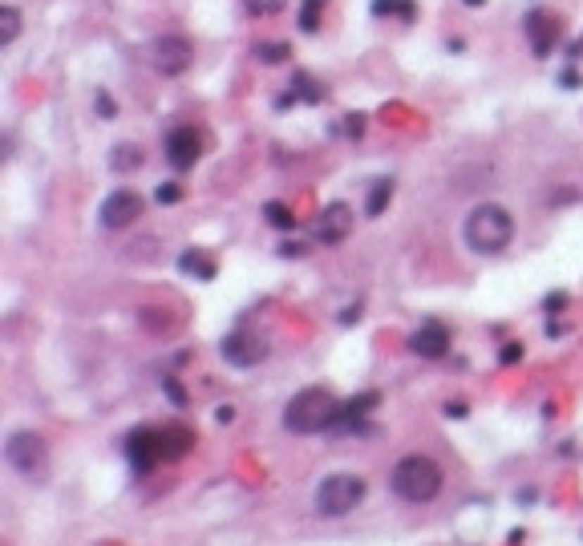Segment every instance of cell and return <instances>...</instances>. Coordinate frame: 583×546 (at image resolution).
<instances>
[{
    "mask_svg": "<svg viewBox=\"0 0 583 546\" xmlns=\"http://www.w3.org/2000/svg\"><path fill=\"white\" fill-rule=\"evenodd\" d=\"M320 8H324V0H304V8H300V29L304 32L320 29Z\"/></svg>",
    "mask_w": 583,
    "mask_h": 546,
    "instance_id": "7402d4cb",
    "label": "cell"
},
{
    "mask_svg": "<svg viewBox=\"0 0 583 546\" xmlns=\"http://www.w3.org/2000/svg\"><path fill=\"white\" fill-rule=\"evenodd\" d=\"M263 215H268V223L280 227V231H292V227H296V215H292L288 203H268V207H263Z\"/></svg>",
    "mask_w": 583,
    "mask_h": 546,
    "instance_id": "ffe728a7",
    "label": "cell"
},
{
    "mask_svg": "<svg viewBox=\"0 0 583 546\" xmlns=\"http://www.w3.org/2000/svg\"><path fill=\"white\" fill-rule=\"evenodd\" d=\"M126 462H130V469L138 474V478H146L150 469L162 462V437H158V429H134V433L126 437Z\"/></svg>",
    "mask_w": 583,
    "mask_h": 546,
    "instance_id": "9c48e42d",
    "label": "cell"
},
{
    "mask_svg": "<svg viewBox=\"0 0 583 546\" xmlns=\"http://www.w3.org/2000/svg\"><path fill=\"white\" fill-rule=\"evenodd\" d=\"M142 194L126 191V186H118V191H110L106 198H101V207H97V223L106 227V231H126V227H134L138 219H142Z\"/></svg>",
    "mask_w": 583,
    "mask_h": 546,
    "instance_id": "52a82bcc",
    "label": "cell"
},
{
    "mask_svg": "<svg viewBox=\"0 0 583 546\" xmlns=\"http://www.w3.org/2000/svg\"><path fill=\"white\" fill-rule=\"evenodd\" d=\"M515 239V215L502 203H474L462 219V243L474 255H502Z\"/></svg>",
    "mask_w": 583,
    "mask_h": 546,
    "instance_id": "6da1fadb",
    "label": "cell"
},
{
    "mask_svg": "<svg viewBox=\"0 0 583 546\" xmlns=\"http://www.w3.org/2000/svg\"><path fill=\"white\" fill-rule=\"evenodd\" d=\"M256 57L263 65H275V61H284V57H288V45H256Z\"/></svg>",
    "mask_w": 583,
    "mask_h": 546,
    "instance_id": "603a6c76",
    "label": "cell"
},
{
    "mask_svg": "<svg viewBox=\"0 0 583 546\" xmlns=\"http://www.w3.org/2000/svg\"><path fill=\"white\" fill-rule=\"evenodd\" d=\"M349 231H353V207L349 203H328L316 219V239L324 247H337V243L349 239Z\"/></svg>",
    "mask_w": 583,
    "mask_h": 546,
    "instance_id": "8fae6325",
    "label": "cell"
},
{
    "mask_svg": "<svg viewBox=\"0 0 583 546\" xmlns=\"http://www.w3.org/2000/svg\"><path fill=\"white\" fill-rule=\"evenodd\" d=\"M446 417H466V405H446Z\"/></svg>",
    "mask_w": 583,
    "mask_h": 546,
    "instance_id": "f546056e",
    "label": "cell"
},
{
    "mask_svg": "<svg viewBox=\"0 0 583 546\" xmlns=\"http://www.w3.org/2000/svg\"><path fill=\"white\" fill-rule=\"evenodd\" d=\"M94 106H97V113H101V118H113V113H118V106H113V97L106 94V89H97Z\"/></svg>",
    "mask_w": 583,
    "mask_h": 546,
    "instance_id": "cb8c5ba5",
    "label": "cell"
},
{
    "mask_svg": "<svg viewBox=\"0 0 583 546\" xmlns=\"http://www.w3.org/2000/svg\"><path fill=\"white\" fill-rule=\"evenodd\" d=\"M110 166L118 170V174H130V170L142 166V150H138L134 142H118V146H113V154H110Z\"/></svg>",
    "mask_w": 583,
    "mask_h": 546,
    "instance_id": "2e32d148",
    "label": "cell"
},
{
    "mask_svg": "<svg viewBox=\"0 0 583 546\" xmlns=\"http://www.w3.org/2000/svg\"><path fill=\"white\" fill-rule=\"evenodd\" d=\"M499 360H502V364H515V360H522V344H515V340H510V344H502Z\"/></svg>",
    "mask_w": 583,
    "mask_h": 546,
    "instance_id": "484cf974",
    "label": "cell"
},
{
    "mask_svg": "<svg viewBox=\"0 0 583 546\" xmlns=\"http://www.w3.org/2000/svg\"><path fill=\"white\" fill-rule=\"evenodd\" d=\"M219 353H223V360H227V364H235V369H256L259 360H268L272 344L259 336V332H247V328H239V332L223 336Z\"/></svg>",
    "mask_w": 583,
    "mask_h": 546,
    "instance_id": "ba28073f",
    "label": "cell"
},
{
    "mask_svg": "<svg viewBox=\"0 0 583 546\" xmlns=\"http://www.w3.org/2000/svg\"><path fill=\"white\" fill-rule=\"evenodd\" d=\"M353 320H361V307H344V312H340V324H353Z\"/></svg>",
    "mask_w": 583,
    "mask_h": 546,
    "instance_id": "f1b7e54d",
    "label": "cell"
},
{
    "mask_svg": "<svg viewBox=\"0 0 583 546\" xmlns=\"http://www.w3.org/2000/svg\"><path fill=\"white\" fill-rule=\"evenodd\" d=\"M4 462H8L25 482H45V474H49L45 437L32 433V429H16V433H8V441H4Z\"/></svg>",
    "mask_w": 583,
    "mask_h": 546,
    "instance_id": "5b68a950",
    "label": "cell"
},
{
    "mask_svg": "<svg viewBox=\"0 0 583 546\" xmlns=\"http://www.w3.org/2000/svg\"><path fill=\"white\" fill-rule=\"evenodd\" d=\"M377 405H381V393H377V388L361 393V397H353V401H340V413H337V421H332V429H356Z\"/></svg>",
    "mask_w": 583,
    "mask_h": 546,
    "instance_id": "4fadbf2b",
    "label": "cell"
},
{
    "mask_svg": "<svg viewBox=\"0 0 583 546\" xmlns=\"http://www.w3.org/2000/svg\"><path fill=\"white\" fill-rule=\"evenodd\" d=\"M543 307H547V312H559V307H567V296H563V291H555V296H547V304H543Z\"/></svg>",
    "mask_w": 583,
    "mask_h": 546,
    "instance_id": "83f0119b",
    "label": "cell"
},
{
    "mask_svg": "<svg viewBox=\"0 0 583 546\" xmlns=\"http://www.w3.org/2000/svg\"><path fill=\"white\" fill-rule=\"evenodd\" d=\"M337 413H340V401L332 397V388L308 385L284 405V429L288 433H300V437L324 433V429H332Z\"/></svg>",
    "mask_w": 583,
    "mask_h": 546,
    "instance_id": "7a4b0ae2",
    "label": "cell"
},
{
    "mask_svg": "<svg viewBox=\"0 0 583 546\" xmlns=\"http://www.w3.org/2000/svg\"><path fill=\"white\" fill-rule=\"evenodd\" d=\"M441 466H437L434 457H425V453H405L401 462L393 466L389 474V485H393V494L401 502H413V506H425V502H434L441 494Z\"/></svg>",
    "mask_w": 583,
    "mask_h": 546,
    "instance_id": "3957f363",
    "label": "cell"
},
{
    "mask_svg": "<svg viewBox=\"0 0 583 546\" xmlns=\"http://www.w3.org/2000/svg\"><path fill=\"white\" fill-rule=\"evenodd\" d=\"M466 4H482V0H466Z\"/></svg>",
    "mask_w": 583,
    "mask_h": 546,
    "instance_id": "d6a6232c",
    "label": "cell"
},
{
    "mask_svg": "<svg viewBox=\"0 0 583 546\" xmlns=\"http://www.w3.org/2000/svg\"><path fill=\"white\" fill-rule=\"evenodd\" d=\"M158 437H162V462H178V457H187L191 445H194V433L187 429V425H178V421L162 425Z\"/></svg>",
    "mask_w": 583,
    "mask_h": 546,
    "instance_id": "9a60e30c",
    "label": "cell"
},
{
    "mask_svg": "<svg viewBox=\"0 0 583 546\" xmlns=\"http://www.w3.org/2000/svg\"><path fill=\"white\" fill-rule=\"evenodd\" d=\"M215 417H219V421H231V417H235V409H231V405H219V413H215Z\"/></svg>",
    "mask_w": 583,
    "mask_h": 546,
    "instance_id": "4dcf8cb0",
    "label": "cell"
},
{
    "mask_svg": "<svg viewBox=\"0 0 583 546\" xmlns=\"http://www.w3.org/2000/svg\"><path fill=\"white\" fill-rule=\"evenodd\" d=\"M413 0H372V16H401V20H413Z\"/></svg>",
    "mask_w": 583,
    "mask_h": 546,
    "instance_id": "d6986e66",
    "label": "cell"
},
{
    "mask_svg": "<svg viewBox=\"0 0 583 546\" xmlns=\"http://www.w3.org/2000/svg\"><path fill=\"white\" fill-rule=\"evenodd\" d=\"M389 198H393V178H377V182H372V191H369V203H365V215H369V219H377V215L389 207Z\"/></svg>",
    "mask_w": 583,
    "mask_h": 546,
    "instance_id": "ac0fdd59",
    "label": "cell"
},
{
    "mask_svg": "<svg viewBox=\"0 0 583 546\" xmlns=\"http://www.w3.org/2000/svg\"><path fill=\"white\" fill-rule=\"evenodd\" d=\"M365 494H369V485H365L361 474L337 469V474H328V478L316 485L312 506H316V514H320V518H344V514H353L356 506L365 502Z\"/></svg>",
    "mask_w": 583,
    "mask_h": 546,
    "instance_id": "277c9868",
    "label": "cell"
},
{
    "mask_svg": "<svg viewBox=\"0 0 583 546\" xmlns=\"http://www.w3.org/2000/svg\"><path fill=\"white\" fill-rule=\"evenodd\" d=\"M527 37L534 45V57H547L555 41H559V20L555 16H543V13H531L527 16Z\"/></svg>",
    "mask_w": 583,
    "mask_h": 546,
    "instance_id": "5bb4252c",
    "label": "cell"
},
{
    "mask_svg": "<svg viewBox=\"0 0 583 546\" xmlns=\"http://www.w3.org/2000/svg\"><path fill=\"white\" fill-rule=\"evenodd\" d=\"M154 198H158V203H178V198H182V191L170 182V186H158V191H154Z\"/></svg>",
    "mask_w": 583,
    "mask_h": 546,
    "instance_id": "4316f807",
    "label": "cell"
},
{
    "mask_svg": "<svg viewBox=\"0 0 583 546\" xmlns=\"http://www.w3.org/2000/svg\"><path fill=\"white\" fill-rule=\"evenodd\" d=\"M162 150H166V162H170L175 170H191L194 162H199V154H203V138H199L194 126H175L170 134H166Z\"/></svg>",
    "mask_w": 583,
    "mask_h": 546,
    "instance_id": "30bf717a",
    "label": "cell"
},
{
    "mask_svg": "<svg viewBox=\"0 0 583 546\" xmlns=\"http://www.w3.org/2000/svg\"><path fill=\"white\" fill-rule=\"evenodd\" d=\"M409 348L421 356V360H441V356L450 353V332H446V324H437V320H425L409 336Z\"/></svg>",
    "mask_w": 583,
    "mask_h": 546,
    "instance_id": "7c38bea8",
    "label": "cell"
},
{
    "mask_svg": "<svg viewBox=\"0 0 583 546\" xmlns=\"http://www.w3.org/2000/svg\"><path fill=\"white\" fill-rule=\"evenodd\" d=\"M150 61H154V69H158L162 77H182L194 61V45L182 32H166V37H158L150 45Z\"/></svg>",
    "mask_w": 583,
    "mask_h": 546,
    "instance_id": "8992f818",
    "label": "cell"
},
{
    "mask_svg": "<svg viewBox=\"0 0 583 546\" xmlns=\"http://www.w3.org/2000/svg\"><path fill=\"white\" fill-rule=\"evenodd\" d=\"M162 388H166V393H170V401H175L178 409H182V405H187V393H182V388H178V381H175V376H162Z\"/></svg>",
    "mask_w": 583,
    "mask_h": 546,
    "instance_id": "d4e9b609",
    "label": "cell"
},
{
    "mask_svg": "<svg viewBox=\"0 0 583 546\" xmlns=\"http://www.w3.org/2000/svg\"><path fill=\"white\" fill-rule=\"evenodd\" d=\"M178 267L187 275H199V279H215V259H207L203 251H182L178 255Z\"/></svg>",
    "mask_w": 583,
    "mask_h": 546,
    "instance_id": "e0dca14e",
    "label": "cell"
},
{
    "mask_svg": "<svg viewBox=\"0 0 583 546\" xmlns=\"http://www.w3.org/2000/svg\"><path fill=\"white\" fill-rule=\"evenodd\" d=\"M4 32H0V45H13L16 32H20V8H13V4H4Z\"/></svg>",
    "mask_w": 583,
    "mask_h": 546,
    "instance_id": "44dd1931",
    "label": "cell"
},
{
    "mask_svg": "<svg viewBox=\"0 0 583 546\" xmlns=\"http://www.w3.org/2000/svg\"><path fill=\"white\" fill-rule=\"evenodd\" d=\"M365 129V122H361V113H353V122H349V134H361Z\"/></svg>",
    "mask_w": 583,
    "mask_h": 546,
    "instance_id": "1f68e13d",
    "label": "cell"
}]
</instances>
